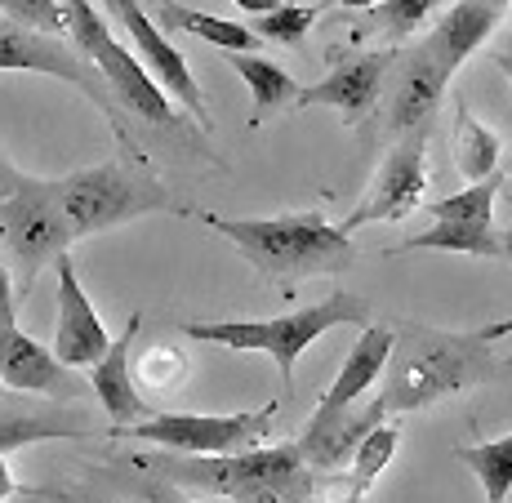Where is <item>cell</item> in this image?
<instances>
[{
	"instance_id": "cell-1",
	"label": "cell",
	"mask_w": 512,
	"mask_h": 503,
	"mask_svg": "<svg viewBox=\"0 0 512 503\" xmlns=\"http://www.w3.org/2000/svg\"><path fill=\"white\" fill-rule=\"evenodd\" d=\"M499 361L490 352V339L481 330L455 334V330H432V325H392V352L383 366V392L379 406L388 414L428 410L446 397L477 388V383L495 379Z\"/></svg>"
},
{
	"instance_id": "cell-2",
	"label": "cell",
	"mask_w": 512,
	"mask_h": 503,
	"mask_svg": "<svg viewBox=\"0 0 512 503\" xmlns=\"http://www.w3.org/2000/svg\"><path fill=\"white\" fill-rule=\"evenodd\" d=\"M205 228L228 236L245 263H254L263 276H339L357 263L348 232L334 228L326 214L303 210L281 214V219H223V214H201Z\"/></svg>"
},
{
	"instance_id": "cell-3",
	"label": "cell",
	"mask_w": 512,
	"mask_h": 503,
	"mask_svg": "<svg viewBox=\"0 0 512 503\" xmlns=\"http://www.w3.org/2000/svg\"><path fill=\"white\" fill-rule=\"evenodd\" d=\"M156 463L170 486H196L232 503H308L312 468L299 446L285 441L272 450H232V455H183V459H143Z\"/></svg>"
},
{
	"instance_id": "cell-4",
	"label": "cell",
	"mask_w": 512,
	"mask_h": 503,
	"mask_svg": "<svg viewBox=\"0 0 512 503\" xmlns=\"http://www.w3.org/2000/svg\"><path fill=\"white\" fill-rule=\"evenodd\" d=\"M370 321V303L352 290H334L321 303L303 312L277 321H183V334L196 343H219V348L236 352H268L277 361L281 379L294 383V366L299 357L321 339L334 325H366Z\"/></svg>"
},
{
	"instance_id": "cell-5",
	"label": "cell",
	"mask_w": 512,
	"mask_h": 503,
	"mask_svg": "<svg viewBox=\"0 0 512 503\" xmlns=\"http://www.w3.org/2000/svg\"><path fill=\"white\" fill-rule=\"evenodd\" d=\"M58 201H63V219L72 228V241L121 228V223H134L143 214L174 205L170 187L156 179L139 156L103 161V165H90V170L67 174V179H58Z\"/></svg>"
},
{
	"instance_id": "cell-6",
	"label": "cell",
	"mask_w": 512,
	"mask_h": 503,
	"mask_svg": "<svg viewBox=\"0 0 512 503\" xmlns=\"http://www.w3.org/2000/svg\"><path fill=\"white\" fill-rule=\"evenodd\" d=\"M63 23H67V36L76 41V49L98 67V76L107 81V90H112L121 112L143 116V121H152V125H165L170 134H183L187 143H201V138L179 121V112L170 107V94L152 81L143 58L130 54V49L107 32V18L94 9V0H63Z\"/></svg>"
},
{
	"instance_id": "cell-7",
	"label": "cell",
	"mask_w": 512,
	"mask_h": 503,
	"mask_svg": "<svg viewBox=\"0 0 512 503\" xmlns=\"http://www.w3.org/2000/svg\"><path fill=\"white\" fill-rule=\"evenodd\" d=\"M72 245V228L63 219L58 179H18L9 196H0V250H9L18 276V299L32 290L36 272L54 263Z\"/></svg>"
},
{
	"instance_id": "cell-8",
	"label": "cell",
	"mask_w": 512,
	"mask_h": 503,
	"mask_svg": "<svg viewBox=\"0 0 512 503\" xmlns=\"http://www.w3.org/2000/svg\"><path fill=\"white\" fill-rule=\"evenodd\" d=\"M0 72H41V76H54V81L72 85V90H81L98 112L107 116V125L116 130L121 143L130 138V130H125V112L116 107V98L107 90L103 76H98V67L76 45H67L63 36L36 32V27L5 18V23H0Z\"/></svg>"
},
{
	"instance_id": "cell-9",
	"label": "cell",
	"mask_w": 512,
	"mask_h": 503,
	"mask_svg": "<svg viewBox=\"0 0 512 503\" xmlns=\"http://www.w3.org/2000/svg\"><path fill=\"white\" fill-rule=\"evenodd\" d=\"M277 406L245 410V414H147L139 423L112 428V437L152 441L174 455H232V450L259 446V437L272 428Z\"/></svg>"
},
{
	"instance_id": "cell-10",
	"label": "cell",
	"mask_w": 512,
	"mask_h": 503,
	"mask_svg": "<svg viewBox=\"0 0 512 503\" xmlns=\"http://www.w3.org/2000/svg\"><path fill=\"white\" fill-rule=\"evenodd\" d=\"M423 187H428V130H410V134H401V143L379 165L366 201L343 219V232H357L379 219H388V223L410 219L423 205Z\"/></svg>"
},
{
	"instance_id": "cell-11",
	"label": "cell",
	"mask_w": 512,
	"mask_h": 503,
	"mask_svg": "<svg viewBox=\"0 0 512 503\" xmlns=\"http://www.w3.org/2000/svg\"><path fill=\"white\" fill-rule=\"evenodd\" d=\"M103 5H107V14L125 27V36H130L134 49H139L143 67L152 72V81L161 85L170 98H179V107L201 125V130H210L214 121H210V107H205L201 85H196V76L187 72V58L165 41V32L156 27V18L147 14L139 0H103Z\"/></svg>"
},
{
	"instance_id": "cell-12",
	"label": "cell",
	"mask_w": 512,
	"mask_h": 503,
	"mask_svg": "<svg viewBox=\"0 0 512 503\" xmlns=\"http://www.w3.org/2000/svg\"><path fill=\"white\" fill-rule=\"evenodd\" d=\"M397 49H366V54H343L330 63V72L317 85L299 90L294 103L303 107H334L343 116V125H361L379 107L383 85L392 76Z\"/></svg>"
},
{
	"instance_id": "cell-13",
	"label": "cell",
	"mask_w": 512,
	"mask_h": 503,
	"mask_svg": "<svg viewBox=\"0 0 512 503\" xmlns=\"http://www.w3.org/2000/svg\"><path fill=\"white\" fill-rule=\"evenodd\" d=\"M54 268H58V330H54V348L49 352L72 370H90L94 361L107 352L112 334H107L103 317L94 312L90 294H85L81 276H76L72 254L63 250L54 259Z\"/></svg>"
},
{
	"instance_id": "cell-14",
	"label": "cell",
	"mask_w": 512,
	"mask_h": 503,
	"mask_svg": "<svg viewBox=\"0 0 512 503\" xmlns=\"http://www.w3.org/2000/svg\"><path fill=\"white\" fill-rule=\"evenodd\" d=\"M392 72L397 76H392V90H388V116H383V130L388 134L428 130L432 112H437L441 94H446V85H450V72L423 45H410L406 54H397Z\"/></svg>"
},
{
	"instance_id": "cell-15",
	"label": "cell",
	"mask_w": 512,
	"mask_h": 503,
	"mask_svg": "<svg viewBox=\"0 0 512 503\" xmlns=\"http://www.w3.org/2000/svg\"><path fill=\"white\" fill-rule=\"evenodd\" d=\"M0 383L14 392H36V397H81L85 392L76 370L63 366L36 339H27L18 325L0 330Z\"/></svg>"
},
{
	"instance_id": "cell-16",
	"label": "cell",
	"mask_w": 512,
	"mask_h": 503,
	"mask_svg": "<svg viewBox=\"0 0 512 503\" xmlns=\"http://www.w3.org/2000/svg\"><path fill=\"white\" fill-rule=\"evenodd\" d=\"M383 419H388V410H383L379 401H370V406H361V410H352V406L312 410L308 428H303V437L294 441V446H299V455L312 472L317 468H343V463L352 459V450L361 446V437Z\"/></svg>"
},
{
	"instance_id": "cell-17",
	"label": "cell",
	"mask_w": 512,
	"mask_h": 503,
	"mask_svg": "<svg viewBox=\"0 0 512 503\" xmlns=\"http://www.w3.org/2000/svg\"><path fill=\"white\" fill-rule=\"evenodd\" d=\"M508 5L512 0H455L419 45L455 76L459 67H464V58L486 45V36L499 27V18H504Z\"/></svg>"
},
{
	"instance_id": "cell-18",
	"label": "cell",
	"mask_w": 512,
	"mask_h": 503,
	"mask_svg": "<svg viewBox=\"0 0 512 503\" xmlns=\"http://www.w3.org/2000/svg\"><path fill=\"white\" fill-rule=\"evenodd\" d=\"M139 321H143V312H134L130 325L107 343V352L90 366V392L103 401L107 419H112L116 428L139 423V419L152 414V406L143 401L139 383H134V374H130V348H134V334H139Z\"/></svg>"
},
{
	"instance_id": "cell-19",
	"label": "cell",
	"mask_w": 512,
	"mask_h": 503,
	"mask_svg": "<svg viewBox=\"0 0 512 503\" xmlns=\"http://www.w3.org/2000/svg\"><path fill=\"white\" fill-rule=\"evenodd\" d=\"M388 352H392V325H366L361 339L348 348L343 357L339 379L330 383V392L317 401V410H343V406H357L361 392H370L379 383L383 366H388Z\"/></svg>"
},
{
	"instance_id": "cell-20",
	"label": "cell",
	"mask_w": 512,
	"mask_h": 503,
	"mask_svg": "<svg viewBox=\"0 0 512 503\" xmlns=\"http://www.w3.org/2000/svg\"><path fill=\"white\" fill-rule=\"evenodd\" d=\"M94 423L76 410H0V455L23 450L32 441L90 437Z\"/></svg>"
},
{
	"instance_id": "cell-21",
	"label": "cell",
	"mask_w": 512,
	"mask_h": 503,
	"mask_svg": "<svg viewBox=\"0 0 512 503\" xmlns=\"http://www.w3.org/2000/svg\"><path fill=\"white\" fill-rule=\"evenodd\" d=\"M156 27H170V32H187V36H201V41L219 45L223 54H254L263 41L250 32V27L241 23H228V18L219 14H201V9H183L174 5V0H165L161 9H156Z\"/></svg>"
},
{
	"instance_id": "cell-22",
	"label": "cell",
	"mask_w": 512,
	"mask_h": 503,
	"mask_svg": "<svg viewBox=\"0 0 512 503\" xmlns=\"http://www.w3.org/2000/svg\"><path fill=\"white\" fill-rule=\"evenodd\" d=\"M232 67L241 72V81L250 85L254 94V125H263L272 112H281V107H290L294 98H299V81H294L290 72H285L281 63H272V58H259V54H228Z\"/></svg>"
},
{
	"instance_id": "cell-23",
	"label": "cell",
	"mask_w": 512,
	"mask_h": 503,
	"mask_svg": "<svg viewBox=\"0 0 512 503\" xmlns=\"http://www.w3.org/2000/svg\"><path fill=\"white\" fill-rule=\"evenodd\" d=\"M415 250H450V254H472V259H499V228H490V223H432L428 232L410 236L392 254H415Z\"/></svg>"
},
{
	"instance_id": "cell-24",
	"label": "cell",
	"mask_w": 512,
	"mask_h": 503,
	"mask_svg": "<svg viewBox=\"0 0 512 503\" xmlns=\"http://www.w3.org/2000/svg\"><path fill=\"white\" fill-rule=\"evenodd\" d=\"M499 152H504L499 134L486 130V125L468 112V103H455V165H459V174L472 183L486 179V174H495Z\"/></svg>"
},
{
	"instance_id": "cell-25",
	"label": "cell",
	"mask_w": 512,
	"mask_h": 503,
	"mask_svg": "<svg viewBox=\"0 0 512 503\" xmlns=\"http://www.w3.org/2000/svg\"><path fill=\"white\" fill-rule=\"evenodd\" d=\"M459 463H468V472L481 481L486 503H508L512 495V432L486 446H459L455 450Z\"/></svg>"
},
{
	"instance_id": "cell-26",
	"label": "cell",
	"mask_w": 512,
	"mask_h": 503,
	"mask_svg": "<svg viewBox=\"0 0 512 503\" xmlns=\"http://www.w3.org/2000/svg\"><path fill=\"white\" fill-rule=\"evenodd\" d=\"M499 187H504V179H499V174H486V179H477L472 187H464V192L446 196V201H428L423 210H428L437 223H490Z\"/></svg>"
},
{
	"instance_id": "cell-27",
	"label": "cell",
	"mask_w": 512,
	"mask_h": 503,
	"mask_svg": "<svg viewBox=\"0 0 512 503\" xmlns=\"http://www.w3.org/2000/svg\"><path fill=\"white\" fill-rule=\"evenodd\" d=\"M317 18H321V5H277L272 14H259V23L250 32L272 45H303V36L312 32Z\"/></svg>"
},
{
	"instance_id": "cell-28",
	"label": "cell",
	"mask_w": 512,
	"mask_h": 503,
	"mask_svg": "<svg viewBox=\"0 0 512 503\" xmlns=\"http://www.w3.org/2000/svg\"><path fill=\"white\" fill-rule=\"evenodd\" d=\"M397 428H392V423L388 419H383V423H374V428L366 432V437H361V446L357 450H352V477H357L361 481V486H374V481H379V472L383 468H388V463H392V455H397Z\"/></svg>"
},
{
	"instance_id": "cell-29",
	"label": "cell",
	"mask_w": 512,
	"mask_h": 503,
	"mask_svg": "<svg viewBox=\"0 0 512 503\" xmlns=\"http://www.w3.org/2000/svg\"><path fill=\"white\" fill-rule=\"evenodd\" d=\"M432 9H437V0H379L374 5V23L383 27V36L406 41V36H415L428 23Z\"/></svg>"
},
{
	"instance_id": "cell-30",
	"label": "cell",
	"mask_w": 512,
	"mask_h": 503,
	"mask_svg": "<svg viewBox=\"0 0 512 503\" xmlns=\"http://www.w3.org/2000/svg\"><path fill=\"white\" fill-rule=\"evenodd\" d=\"M0 5H5V18H14V23H27L49 36H67L63 0H0Z\"/></svg>"
},
{
	"instance_id": "cell-31",
	"label": "cell",
	"mask_w": 512,
	"mask_h": 503,
	"mask_svg": "<svg viewBox=\"0 0 512 503\" xmlns=\"http://www.w3.org/2000/svg\"><path fill=\"white\" fill-rule=\"evenodd\" d=\"M312 495H317L321 503H361V499H366V486H361L352 472L317 468V472H312Z\"/></svg>"
},
{
	"instance_id": "cell-32",
	"label": "cell",
	"mask_w": 512,
	"mask_h": 503,
	"mask_svg": "<svg viewBox=\"0 0 512 503\" xmlns=\"http://www.w3.org/2000/svg\"><path fill=\"white\" fill-rule=\"evenodd\" d=\"M18 321V290H14V276H9L5 250H0V330Z\"/></svg>"
},
{
	"instance_id": "cell-33",
	"label": "cell",
	"mask_w": 512,
	"mask_h": 503,
	"mask_svg": "<svg viewBox=\"0 0 512 503\" xmlns=\"http://www.w3.org/2000/svg\"><path fill=\"white\" fill-rule=\"evenodd\" d=\"M179 379H183L179 352H165V383H179ZM147 383H152V388H161V352H152V357H147Z\"/></svg>"
},
{
	"instance_id": "cell-34",
	"label": "cell",
	"mask_w": 512,
	"mask_h": 503,
	"mask_svg": "<svg viewBox=\"0 0 512 503\" xmlns=\"http://www.w3.org/2000/svg\"><path fill=\"white\" fill-rule=\"evenodd\" d=\"M232 5H236V9H245V14H254V18H259V14H272V9L285 5V0H232Z\"/></svg>"
},
{
	"instance_id": "cell-35",
	"label": "cell",
	"mask_w": 512,
	"mask_h": 503,
	"mask_svg": "<svg viewBox=\"0 0 512 503\" xmlns=\"http://www.w3.org/2000/svg\"><path fill=\"white\" fill-rule=\"evenodd\" d=\"M490 63H495L499 72H504L508 81H512V41H508V45H495V49H490Z\"/></svg>"
},
{
	"instance_id": "cell-36",
	"label": "cell",
	"mask_w": 512,
	"mask_h": 503,
	"mask_svg": "<svg viewBox=\"0 0 512 503\" xmlns=\"http://www.w3.org/2000/svg\"><path fill=\"white\" fill-rule=\"evenodd\" d=\"M18 179H23V174H18L14 165H9L5 156H0V196H9V192H14V187H18Z\"/></svg>"
},
{
	"instance_id": "cell-37",
	"label": "cell",
	"mask_w": 512,
	"mask_h": 503,
	"mask_svg": "<svg viewBox=\"0 0 512 503\" xmlns=\"http://www.w3.org/2000/svg\"><path fill=\"white\" fill-rule=\"evenodd\" d=\"M9 495H18V481H14V472L0 463V499H9Z\"/></svg>"
},
{
	"instance_id": "cell-38",
	"label": "cell",
	"mask_w": 512,
	"mask_h": 503,
	"mask_svg": "<svg viewBox=\"0 0 512 503\" xmlns=\"http://www.w3.org/2000/svg\"><path fill=\"white\" fill-rule=\"evenodd\" d=\"M499 259L512 263V228H508V232H499Z\"/></svg>"
},
{
	"instance_id": "cell-39",
	"label": "cell",
	"mask_w": 512,
	"mask_h": 503,
	"mask_svg": "<svg viewBox=\"0 0 512 503\" xmlns=\"http://www.w3.org/2000/svg\"><path fill=\"white\" fill-rule=\"evenodd\" d=\"M334 5H348V9H374L379 0H334Z\"/></svg>"
}]
</instances>
